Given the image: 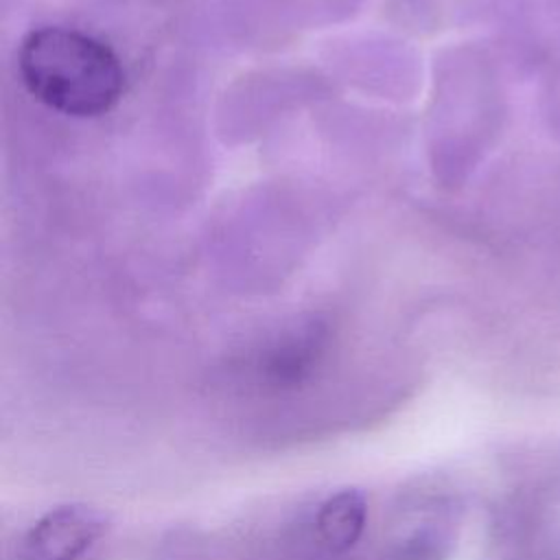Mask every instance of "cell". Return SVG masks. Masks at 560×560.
<instances>
[{"instance_id": "1", "label": "cell", "mask_w": 560, "mask_h": 560, "mask_svg": "<svg viewBox=\"0 0 560 560\" xmlns=\"http://www.w3.org/2000/svg\"><path fill=\"white\" fill-rule=\"evenodd\" d=\"M18 72L35 101L72 118L107 114L125 88L116 52L105 42L66 26L31 31L18 50Z\"/></svg>"}, {"instance_id": "2", "label": "cell", "mask_w": 560, "mask_h": 560, "mask_svg": "<svg viewBox=\"0 0 560 560\" xmlns=\"http://www.w3.org/2000/svg\"><path fill=\"white\" fill-rule=\"evenodd\" d=\"M330 326L319 317H304L287 324L238 365L249 387L267 394H287L304 387L326 363L330 352Z\"/></svg>"}, {"instance_id": "3", "label": "cell", "mask_w": 560, "mask_h": 560, "mask_svg": "<svg viewBox=\"0 0 560 560\" xmlns=\"http://www.w3.org/2000/svg\"><path fill=\"white\" fill-rule=\"evenodd\" d=\"M105 516L88 505L46 512L20 540V560H79L105 534Z\"/></svg>"}, {"instance_id": "4", "label": "cell", "mask_w": 560, "mask_h": 560, "mask_svg": "<svg viewBox=\"0 0 560 560\" xmlns=\"http://www.w3.org/2000/svg\"><path fill=\"white\" fill-rule=\"evenodd\" d=\"M368 523V501L361 490L346 488L330 494L315 514V532L322 545L335 553L359 542Z\"/></svg>"}]
</instances>
